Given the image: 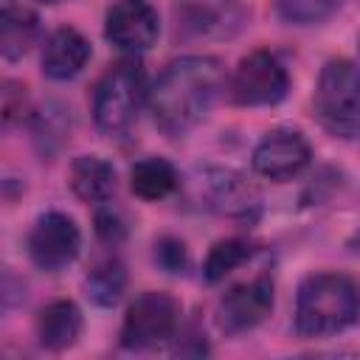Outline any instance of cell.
Returning <instances> with one entry per match:
<instances>
[{
	"label": "cell",
	"mask_w": 360,
	"mask_h": 360,
	"mask_svg": "<svg viewBox=\"0 0 360 360\" xmlns=\"http://www.w3.org/2000/svg\"><path fill=\"white\" fill-rule=\"evenodd\" d=\"M225 84L222 62L214 56H180L166 65L149 90V110L160 132L180 138L214 107Z\"/></svg>",
	"instance_id": "6da1fadb"
},
{
	"label": "cell",
	"mask_w": 360,
	"mask_h": 360,
	"mask_svg": "<svg viewBox=\"0 0 360 360\" xmlns=\"http://www.w3.org/2000/svg\"><path fill=\"white\" fill-rule=\"evenodd\" d=\"M360 318V287L340 273H312L295 295V329L304 338H329Z\"/></svg>",
	"instance_id": "7a4b0ae2"
},
{
	"label": "cell",
	"mask_w": 360,
	"mask_h": 360,
	"mask_svg": "<svg viewBox=\"0 0 360 360\" xmlns=\"http://www.w3.org/2000/svg\"><path fill=\"white\" fill-rule=\"evenodd\" d=\"M143 68L135 56L112 62L93 90V121L107 135H121L138 118L143 104Z\"/></svg>",
	"instance_id": "3957f363"
},
{
	"label": "cell",
	"mask_w": 360,
	"mask_h": 360,
	"mask_svg": "<svg viewBox=\"0 0 360 360\" xmlns=\"http://www.w3.org/2000/svg\"><path fill=\"white\" fill-rule=\"evenodd\" d=\"M312 107L318 121L335 135L360 132V68L349 59H332L323 65Z\"/></svg>",
	"instance_id": "277c9868"
},
{
	"label": "cell",
	"mask_w": 360,
	"mask_h": 360,
	"mask_svg": "<svg viewBox=\"0 0 360 360\" xmlns=\"http://www.w3.org/2000/svg\"><path fill=\"white\" fill-rule=\"evenodd\" d=\"M180 323V304L169 292H141L124 315L121 323V346L129 352L152 349L174 335Z\"/></svg>",
	"instance_id": "5b68a950"
},
{
	"label": "cell",
	"mask_w": 360,
	"mask_h": 360,
	"mask_svg": "<svg viewBox=\"0 0 360 360\" xmlns=\"http://www.w3.org/2000/svg\"><path fill=\"white\" fill-rule=\"evenodd\" d=\"M290 90V73L270 51H253L239 59L231 76V98L242 107L278 104Z\"/></svg>",
	"instance_id": "8992f818"
},
{
	"label": "cell",
	"mask_w": 360,
	"mask_h": 360,
	"mask_svg": "<svg viewBox=\"0 0 360 360\" xmlns=\"http://www.w3.org/2000/svg\"><path fill=\"white\" fill-rule=\"evenodd\" d=\"M79 250H82V233L76 222L62 211L42 214L28 233V256L45 273L65 270L79 256Z\"/></svg>",
	"instance_id": "52a82bcc"
},
{
	"label": "cell",
	"mask_w": 360,
	"mask_h": 360,
	"mask_svg": "<svg viewBox=\"0 0 360 360\" xmlns=\"http://www.w3.org/2000/svg\"><path fill=\"white\" fill-rule=\"evenodd\" d=\"M273 309V281L259 276L231 287L217 307V323L225 335H242L256 329Z\"/></svg>",
	"instance_id": "ba28073f"
},
{
	"label": "cell",
	"mask_w": 360,
	"mask_h": 360,
	"mask_svg": "<svg viewBox=\"0 0 360 360\" xmlns=\"http://www.w3.org/2000/svg\"><path fill=\"white\" fill-rule=\"evenodd\" d=\"M158 34L160 20L149 0H115L104 17V37L129 53L152 48Z\"/></svg>",
	"instance_id": "9c48e42d"
},
{
	"label": "cell",
	"mask_w": 360,
	"mask_h": 360,
	"mask_svg": "<svg viewBox=\"0 0 360 360\" xmlns=\"http://www.w3.org/2000/svg\"><path fill=\"white\" fill-rule=\"evenodd\" d=\"M309 158H312L309 143L298 129H273L256 143L253 169L256 174L273 183H284L292 180L309 163Z\"/></svg>",
	"instance_id": "30bf717a"
},
{
	"label": "cell",
	"mask_w": 360,
	"mask_h": 360,
	"mask_svg": "<svg viewBox=\"0 0 360 360\" xmlns=\"http://www.w3.org/2000/svg\"><path fill=\"white\" fill-rule=\"evenodd\" d=\"M90 59V42L70 25L51 31L42 48V73L56 82H68L82 73Z\"/></svg>",
	"instance_id": "8fae6325"
},
{
	"label": "cell",
	"mask_w": 360,
	"mask_h": 360,
	"mask_svg": "<svg viewBox=\"0 0 360 360\" xmlns=\"http://www.w3.org/2000/svg\"><path fill=\"white\" fill-rule=\"evenodd\" d=\"M82 335V309L68 301H51L39 315H37V340L48 352H65L70 349Z\"/></svg>",
	"instance_id": "7c38bea8"
},
{
	"label": "cell",
	"mask_w": 360,
	"mask_h": 360,
	"mask_svg": "<svg viewBox=\"0 0 360 360\" xmlns=\"http://www.w3.org/2000/svg\"><path fill=\"white\" fill-rule=\"evenodd\" d=\"M68 183L82 202H107L115 194V169L98 155H82L70 163Z\"/></svg>",
	"instance_id": "4fadbf2b"
},
{
	"label": "cell",
	"mask_w": 360,
	"mask_h": 360,
	"mask_svg": "<svg viewBox=\"0 0 360 360\" xmlns=\"http://www.w3.org/2000/svg\"><path fill=\"white\" fill-rule=\"evenodd\" d=\"M39 37V20L28 8H14L3 6V20H0V51L8 62L22 59L31 45Z\"/></svg>",
	"instance_id": "5bb4252c"
},
{
	"label": "cell",
	"mask_w": 360,
	"mask_h": 360,
	"mask_svg": "<svg viewBox=\"0 0 360 360\" xmlns=\"http://www.w3.org/2000/svg\"><path fill=\"white\" fill-rule=\"evenodd\" d=\"M180 177L163 158H143L129 169V188L141 200H163L177 188Z\"/></svg>",
	"instance_id": "9a60e30c"
},
{
	"label": "cell",
	"mask_w": 360,
	"mask_h": 360,
	"mask_svg": "<svg viewBox=\"0 0 360 360\" xmlns=\"http://www.w3.org/2000/svg\"><path fill=\"white\" fill-rule=\"evenodd\" d=\"M84 290L90 295V301H96L98 307H115L127 290V270L115 256H107L101 262H96L90 267V273L84 276Z\"/></svg>",
	"instance_id": "2e32d148"
},
{
	"label": "cell",
	"mask_w": 360,
	"mask_h": 360,
	"mask_svg": "<svg viewBox=\"0 0 360 360\" xmlns=\"http://www.w3.org/2000/svg\"><path fill=\"white\" fill-rule=\"evenodd\" d=\"M250 253H253V245H250L248 239H239V236L219 239V242L208 250V256H205V262H202V278H205L208 284L222 281V278L231 276L239 264H245V262L250 259Z\"/></svg>",
	"instance_id": "e0dca14e"
},
{
	"label": "cell",
	"mask_w": 360,
	"mask_h": 360,
	"mask_svg": "<svg viewBox=\"0 0 360 360\" xmlns=\"http://www.w3.org/2000/svg\"><path fill=\"white\" fill-rule=\"evenodd\" d=\"M343 0H278V14L292 25H318L332 17Z\"/></svg>",
	"instance_id": "ac0fdd59"
},
{
	"label": "cell",
	"mask_w": 360,
	"mask_h": 360,
	"mask_svg": "<svg viewBox=\"0 0 360 360\" xmlns=\"http://www.w3.org/2000/svg\"><path fill=\"white\" fill-rule=\"evenodd\" d=\"M214 200L222 202V211L228 214H245L253 202H250V188L231 174H219L214 180Z\"/></svg>",
	"instance_id": "d6986e66"
},
{
	"label": "cell",
	"mask_w": 360,
	"mask_h": 360,
	"mask_svg": "<svg viewBox=\"0 0 360 360\" xmlns=\"http://www.w3.org/2000/svg\"><path fill=\"white\" fill-rule=\"evenodd\" d=\"M0 110H3V121H6V124H14L17 118H22V115L28 112V93H25V84L6 79V82H3V90H0Z\"/></svg>",
	"instance_id": "ffe728a7"
},
{
	"label": "cell",
	"mask_w": 360,
	"mask_h": 360,
	"mask_svg": "<svg viewBox=\"0 0 360 360\" xmlns=\"http://www.w3.org/2000/svg\"><path fill=\"white\" fill-rule=\"evenodd\" d=\"M155 262L166 270V273H183L186 267V245L180 239L163 236L155 242Z\"/></svg>",
	"instance_id": "44dd1931"
},
{
	"label": "cell",
	"mask_w": 360,
	"mask_h": 360,
	"mask_svg": "<svg viewBox=\"0 0 360 360\" xmlns=\"http://www.w3.org/2000/svg\"><path fill=\"white\" fill-rule=\"evenodd\" d=\"M96 233L107 245H118L127 236V225H124V219L115 211H98L96 214Z\"/></svg>",
	"instance_id": "7402d4cb"
},
{
	"label": "cell",
	"mask_w": 360,
	"mask_h": 360,
	"mask_svg": "<svg viewBox=\"0 0 360 360\" xmlns=\"http://www.w3.org/2000/svg\"><path fill=\"white\" fill-rule=\"evenodd\" d=\"M37 3H48V6H53V3H59V0H37Z\"/></svg>",
	"instance_id": "603a6c76"
}]
</instances>
